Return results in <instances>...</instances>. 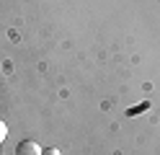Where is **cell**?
<instances>
[{
	"label": "cell",
	"mask_w": 160,
	"mask_h": 155,
	"mask_svg": "<svg viewBox=\"0 0 160 155\" xmlns=\"http://www.w3.org/2000/svg\"><path fill=\"white\" fill-rule=\"evenodd\" d=\"M42 155H62L57 147H47V150H42Z\"/></svg>",
	"instance_id": "cell-3"
},
{
	"label": "cell",
	"mask_w": 160,
	"mask_h": 155,
	"mask_svg": "<svg viewBox=\"0 0 160 155\" xmlns=\"http://www.w3.org/2000/svg\"><path fill=\"white\" fill-rule=\"evenodd\" d=\"M5 137H8V124H5L3 119H0V142H3Z\"/></svg>",
	"instance_id": "cell-2"
},
{
	"label": "cell",
	"mask_w": 160,
	"mask_h": 155,
	"mask_svg": "<svg viewBox=\"0 0 160 155\" xmlns=\"http://www.w3.org/2000/svg\"><path fill=\"white\" fill-rule=\"evenodd\" d=\"M16 155H42V147L34 140H21L16 147Z\"/></svg>",
	"instance_id": "cell-1"
}]
</instances>
